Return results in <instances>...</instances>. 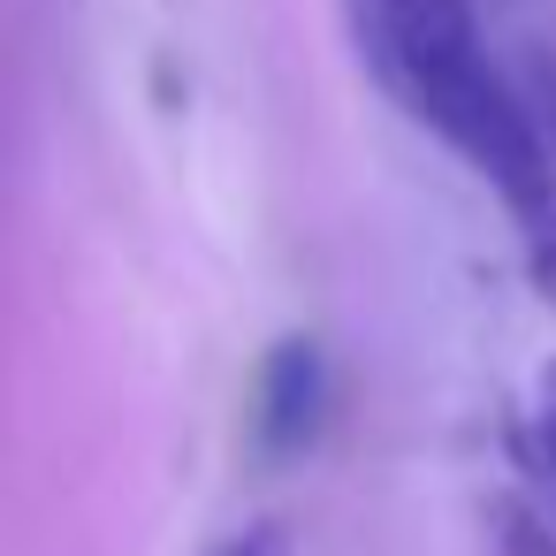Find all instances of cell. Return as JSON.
Listing matches in <instances>:
<instances>
[{"label": "cell", "mask_w": 556, "mask_h": 556, "mask_svg": "<svg viewBox=\"0 0 556 556\" xmlns=\"http://www.w3.org/2000/svg\"><path fill=\"white\" fill-rule=\"evenodd\" d=\"M214 556H282V541H275L267 526H252V533H237V541H222Z\"/></svg>", "instance_id": "obj_5"}, {"label": "cell", "mask_w": 556, "mask_h": 556, "mask_svg": "<svg viewBox=\"0 0 556 556\" xmlns=\"http://www.w3.org/2000/svg\"><path fill=\"white\" fill-rule=\"evenodd\" d=\"M328 404H336L328 351H320L313 336H282V343L260 358V374H252V412H244L252 450H260L267 465L305 457V450L328 434Z\"/></svg>", "instance_id": "obj_2"}, {"label": "cell", "mask_w": 556, "mask_h": 556, "mask_svg": "<svg viewBox=\"0 0 556 556\" xmlns=\"http://www.w3.org/2000/svg\"><path fill=\"white\" fill-rule=\"evenodd\" d=\"M526 282L556 305V229L548 237H526Z\"/></svg>", "instance_id": "obj_4"}, {"label": "cell", "mask_w": 556, "mask_h": 556, "mask_svg": "<svg viewBox=\"0 0 556 556\" xmlns=\"http://www.w3.org/2000/svg\"><path fill=\"white\" fill-rule=\"evenodd\" d=\"M343 24L374 92L450 146L495 199L518 214L526 237L556 229V146L526 92L495 70L472 0H343Z\"/></svg>", "instance_id": "obj_1"}, {"label": "cell", "mask_w": 556, "mask_h": 556, "mask_svg": "<svg viewBox=\"0 0 556 556\" xmlns=\"http://www.w3.org/2000/svg\"><path fill=\"white\" fill-rule=\"evenodd\" d=\"M518 465L533 472L541 503L556 510V358L533 374V396H526V419H518Z\"/></svg>", "instance_id": "obj_3"}]
</instances>
